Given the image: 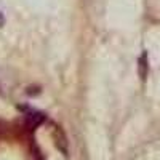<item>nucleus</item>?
Instances as JSON below:
<instances>
[{
	"label": "nucleus",
	"mask_w": 160,
	"mask_h": 160,
	"mask_svg": "<svg viewBox=\"0 0 160 160\" xmlns=\"http://www.w3.org/2000/svg\"><path fill=\"white\" fill-rule=\"evenodd\" d=\"M3 24H5V16H3V13L0 11V28H2Z\"/></svg>",
	"instance_id": "7ed1b4c3"
},
{
	"label": "nucleus",
	"mask_w": 160,
	"mask_h": 160,
	"mask_svg": "<svg viewBox=\"0 0 160 160\" xmlns=\"http://www.w3.org/2000/svg\"><path fill=\"white\" fill-rule=\"evenodd\" d=\"M45 120V115L42 112L38 111H29L28 114H26V125H28L31 130L37 128L38 125H42Z\"/></svg>",
	"instance_id": "f257e3e1"
},
{
	"label": "nucleus",
	"mask_w": 160,
	"mask_h": 160,
	"mask_svg": "<svg viewBox=\"0 0 160 160\" xmlns=\"http://www.w3.org/2000/svg\"><path fill=\"white\" fill-rule=\"evenodd\" d=\"M146 72H148V56H146V53H144L139 59V74H141L142 78L146 77Z\"/></svg>",
	"instance_id": "f03ea898"
}]
</instances>
